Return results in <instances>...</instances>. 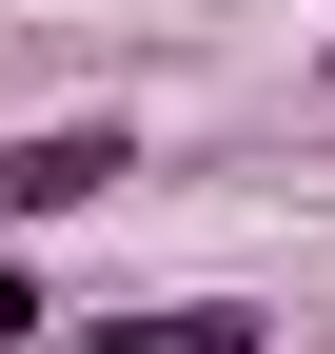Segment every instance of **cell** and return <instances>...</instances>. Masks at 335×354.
<instances>
[{
	"label": "cell",
	"instance_id": "cell-1",
	"mask_svg": "<svg viewBox=\"0 0 335 354\" xmlns=\"http://www.w3.org/2000/svg\"><path fill=\"white\" fill-rule=\"evenodd\" d=\"M118 177H138V118H20V138H0V256L60 236V216H99Z\"/></svg>",
	"mask_w": 335,
	"mask_h": 354
},
{
	"label": "cell",
	"instance_id": "cell-2",
	"mask_svg": "<svg viewBox=\"0 0 335 354\" xmlns=\"http://www.w3.org/2000/svg\"><path fill=\"white\" fill-rule=\"evenodd\" d=\"M79 354H276V315L257 295H158V315H99Z\"/></svg>",
	"mask_w": 335,
	"mask_h": 354
},
{
	"label": "cell",
	"instance_id": "cell-3",
	"mask_svg": "<svg viewBox=\"0 0 335 354\" xmlns=\"http://www.w3.org/2000/svg\"><path fill=\"white\" fill-rule=\"evenodd\" d=\"M39 335H60V315H39V276L0 256V354H39Z\"/></svg>",
	"mask_w": 335,
	"mask_h": 354
},
{
	"label": "cell",
	"instance_id": "cell-4",
	"mask_svg": "<svg viewBox=\"0 0 335 354\" xmlns=\"http://www.w3.org/2000/svg\"><path fill=\"white\" fill-rule=\"evenodd\" d=\"M316 79H335V59H316Z\"/></svg>",
	"mask_w": 335,
	"mask_h": 354
}]
</instances>
